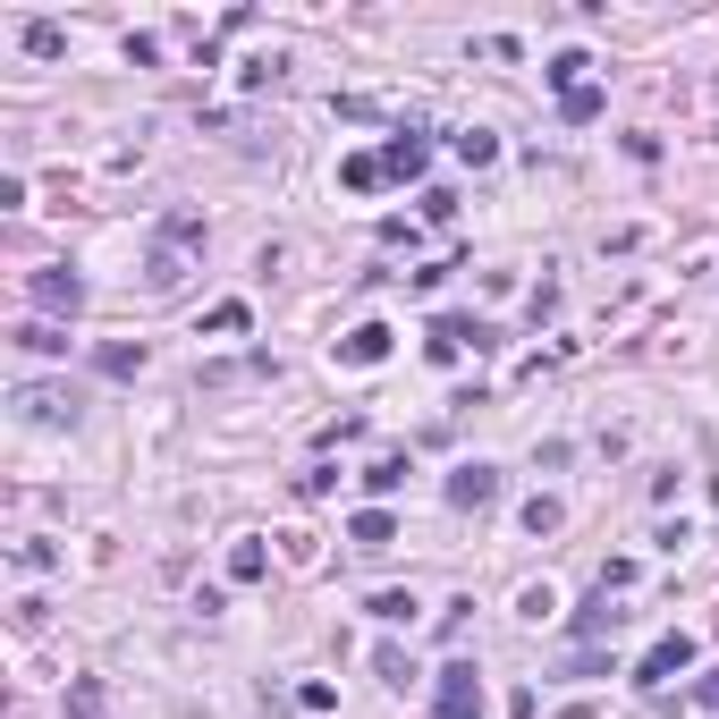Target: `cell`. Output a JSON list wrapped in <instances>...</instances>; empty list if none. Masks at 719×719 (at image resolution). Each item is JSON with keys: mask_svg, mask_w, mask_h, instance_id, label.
I'll return each mask as SVG.
<instances>
[{"mask_svg": "<svg viewBox=\"0 0 719 719\" xmlns=\"http://www.w3.org/2000/svg\"><path fill=\"white\" fill-rule=\"evenodd\" d=\"M677 669H694V635H660L652 652H644V669H635V686H669Z\"/></svg>", "mask_w": 719, "mask_h": 719, "instance_id": "obj_1", "label": "cell"}, {"mask_svg": "<svg viewBox=\"0 0 719 719\" xmlns=\"http://www.w3.org/2000/svg\"><path fill=\"white\" fill-rule=\"evenodd\" d=\"M440 719H483V686H474V669H465V660L440 669Z\"/></svg>", "mask_w": 719, "mask_h": 719, "instance_id": "obj_2", "label": "cell"}, {"mask_svg": "<svg viewBox=\"0 0 719 719\" xmlns=\"http://www.w3.org/2000/svg\"><path fill=\"white\" fill-rule=\"evenodd\" d=\"M34 305H43V314H76V305H85V280H76L68 262H51V271H34Z\"/></svg>", "mask_w": 719, "mask_h": 719, "instance_id": "obj_3", "label": "cell"}, {"mask_svg": "<svg viewBox=\"0 0 719 719\" xmlns=\"http://www.w3.org/2000/svg\"><path fill=\"white\" fill-rule=\"evenodd\" d=\"M17 415H26V424H76V398L68 390H51V381H34V390H17Z\"/></svg>", "mask_w": 719, "mask_h": 719, "instance_id": "obj_4", "label": "cell"}, {"mask_svg": "<svg viewBox=\"0 0 719 719\" xmlns=\"http://www.w3.org/2000/svg\"><path fill=\"white\" fill-rule=\"evenodd\" d=\"M390 339H398L390 322H356L347 339H339V364H381V356H390Z\"/></svg>", "mask_w": 719, "mask_h": 719, "instance_id": "obj_5", "label": "cell"}, {"mask_svg": "<svg viewBox=\"0 0 719 719\" xmlns=\"http://www.w3.org/2000/svg\"><path fill=\"white\" fill-rule=\"evenodd\" d=\"M449 499H458V508H491V499H499V465H458V474H449Z\"/></svg>", "mask_w": 719, "mask_h": 719, "instance_id": "obj_6", "label": "cell"}, {"mask_svg": "<svg viewBox=\"0 0 719 719\" xmlns=\"http://www.w3.org/2000/svg\"><path fill=\"white\" fill-rule=\"evenodd\" d=\"M424 162H432L424 135H390V144H381V178H424Z\"/></svg>", "mask_w": 719, "mask_h": 719, "instance_id": "obj_7", "label": "cell"}, {"mask_svg": "<svg viewBox=\"0 0 719 719\" xmlns=\"http://www.w3.org/2000/svg\"><path fill=\"white\" fill-rule=\"evenodd\" d=\"M94 364L110 373V381H128V373H144V347H128V339H110V347H94Z\"/></svg>", "mask_w": 719, "mask_h": 719, "instance_id": "obj_8", "label": "cell"}, {"mask_svg": "<svg viewBox=\"0 0 719 719\" xmlns=\"http://www.w3.org/2000/svg\"><path fill=\"white\" fill-rule=\"evenodd\" d=\"M465 339H483V330H474V322H432V356L458 364V356H465Z\"/></svg>", "mask_w": 719, "mask_h": 719, "instance_id": "obj_9", "label": "cell"}, {"mask_svg": "<svg viewBox=\"0 0 719 719\" xmlns=\"http://www.w3.org/2000/svg\"><path fill=\"white\" fill-rule=\"evenodd\" d=\"M390 542H398V524L381 517V508H364L356 517V551H390Z\"/></svg>", "mask_w": 719, "mask_h": 719, "instance_id": "obj_10", "label": "cell"}, {"mask_svg": "<svg viewBox=\"0 0 719 719\" xmlns=\"http://www.w3.org/2000/svg\"><path fill=\"white\" fill-rule=\"evenodd\" d=\"M26 51H34V60H60V51H68V34L51 26V17H34V26H26Z\"/></svg>", "mask_w": 719, "mask_h": 719, "instance_id": "obj_11", "label": "cell"}, {"mask_svg": "<svg viewBox=\"0 0 719 719\" xmlns=\"http://www.w3.org/2000/svg\"><path fill=\"white\" fill-rule=\"evenodd\" d=\"M458 162H474V169L499 162V135H491V128H465V135H458Z\"/></svg>", "mask_w": 719, "mask_h": 719, "instance_id": "obj_12", "label": "cell"}, {"mask_svg": "<svg viewBox=\"0 0 719 719\" xmlns=\"http://www.w3.org/2000/svg\"><path fill=\"white\" fill-rule=\"evenodd\" d=\"M17 347H34V356H60L68 339H60V330H51V322H17Z\"/></svg>", "mask_w": 719, "mask_h": 719, "instance_id": "obj_13", "label": "cell"}, {"mask_svg": "<svg viewBox=\"0 0 719 719\" xmlns=\"http://www.w3.org/2000/svg\"><path fill=\"white\" fill-rule=\"evenodd\" d=\"M585 51H558V60H551V85H558V94H576V85H585Z\"/></svg>", "mask_w": 719, "mask_h": 719, "instance_id": "obj_14", "label": "cell"}, {"mask_svg": "<svg viewBox=\"0 0 719 719\" xmlns=\"http://www.w3.org/2000/svg\"><path fill=\"white\" fill-rule=\"evenodd\" d=\"M339 178H347V187H356V196H364V187H381V153H356V162L339 169Z\"/></svg>", "mask_w": 719, "mask_h": 719, "instance_id": "obj_15", "label": "cell"}, {"mask_svg": "<svg viewBox=\"0 0 719 719\" xmlns=\"http://www.w3.org/2000/svg\"><path fill=\"white\" fill-rule=\"evenodd\" d=\"M576 626H585V635H610V626H618V610H610V592H592V601H585V618H576Z\"/></svg>", "mask_w": 719, "mask_h": 719, "instance_id": "obj_16", "label": "cell"}, {"mask_svg": "<svg viewBox=\"0 0 719 719\" xmlns=\"http://www.w3.org/2000/svg\"><path fill=\"white\" fill-rule=\"evenodd\" d=\"M229 576H237V585H255V576H262V542H237V551H229Z\"/></svg>", "mask_w": 719, "mask_h": 719, "instance_id": "obj_17", "label": "cell"}, {"mask_svg": "<svg viewBox=\"0 0 719 719\" xmlns=\"http://www.w3.org/2000/svg\"><path fill=\"white\" fill-rule=\"evenodd\" d=\"M524 533H558V499H524Z\"/></svg>", "mask_w": 719, "mask_h": 719, "instance_id": "obj_18", "label": "cell"}, {"mask_svg": "<svg viewBox=\"0 0 719 719\" xmlns=\"http://www.w3.org/2000/svg\"><path fill=\"white\" fill-rule=\"evenodd\" d=\"M373 618L398 626V618H415V601H406V592H373Z\"/></svg>", "mask_w": 719, "mask_h": 719, "instance_id": "obj_19", "label": "cell"}, {"mask_svg": "<svg viewBox=\"0 0 719 719\" xmlns=\"http://www.w3.org/2000/svg\"><path fill=\"white\" fill-rule=\"evenodd\" d=\"M558 110H567V119H592V110H601V94H592V85H576V94H558Z\"/></svg>", "mask_w": 719, "mask_h": 719, "instance_id": "obj_20", "label": "cell"}, {"mask_svg": "<svg viewBox=\"0 0 719 719\" xmlns=\"http://www.w3.org/2000/svg\"><path fill=\"white\" fill-rule=\"evenodd\" d=\"M694 694H703V703H711V711H719V669H711V677H703V686H694Z\"/></svg>", "mask_w": 719, "mask_h": 719, "instance_id": "obj_21", "label": "cell"}]
</instances>
